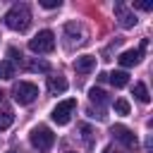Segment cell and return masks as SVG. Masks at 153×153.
I'll return each instance as SVG.
<instances>
[{
	"label": "cell",
	"mask_w": 153,
	"mask_h": 153,
	"mask_svg": "<svg viewBox=\"0 0 153 153\" xmlns=\"http://www.w3.org/2000/svg\"><path fill=\"white\" fill-rule=\"evenodd\" d=\"M88 98H91V103H96V105H105V103H108V93H105L103 88H96V86L88 91Z\"/></svg>",
	"instance_id": "obj_12"
},
{
	"label": "cell",
	"mask_w": 153,
	"mask_h": 153,
	"mask_svg": "<svg viewBox=\"0 0 153 153\" xmlns=\"http://www.w3.org/2000/svg\"><path fill=\"white\" fill-rule=\"evenodd\" d=\"M2 96H5V93H2V91H0V100H2Z\"/></svg>",
	"instance_id": "obj_21"
},
{
	"label": "cell",
	"mask_w": 153,
	"mask_h": 153,
	"mask_svg": "<svg viewBox=\"0 0 153 153\" xmlns=\"http://www.w3.org/2000/svg\"><path fill=\"white\" fill-rule=\"evenodd\" d=\"M134 98H136L139 103H143V105H146V103L151 100V96H148V88H146V84H136V86H134Z\"/></svg>",
	"instance_id": "obj_13"
},
{
	"label": "cell",
	"mask_w": 153,
	"mask_h": 153,
	"mask_svg": "<svg viewBox=\"0 0 153 153\" xmlns=\"http://www.w3.org/2000/svg\"><path fill=\"white\" fill-rule=\"evenodd\" d=\"M10 153H12V151H10Z\"/></svg>",
	"instance_id": "obj_22"
},
{
	"label": "cell",
	"mask_w": 153,
	"mask_h": 153,
	"mask_svg": "<svg viewBox=\"0 0 153 153\" xmlns=\"http://www.w3.org/2000/svg\"><path fill=\"white\" fill-rule=\"evenodd\" d=\"M74 108H76V100L74 98H67V100H62V103H57L55 108H53V122L55 124H67L69 120H72V115H74Z\"/></svg>",
	"instance_id": "obj_5"
},
{
	"label": "cell",
	"mask_w": 153,
	"mask_h": 153,
	"mask_svg": "<svg viewBox=\"0 0 153 153\" xmlns=\"http://www.w3.org/2000/svg\"><path fill=\"white\" fill-rule=\"evenodd\" d=\"M12 122H14V115H12L10 110H2V112H0V131H5Z\"/></svg>",
	"instance_id": "obj_16"
},
{
	"label": "cell",
	"mask_w": 153,
	"mask_h": 153,
	"mask_svg": "<svg viewBox=\"0 0 153 153\" xmlns=\"http://www.w3.org/2000/svg\"><path fill=\"white\" fill-rule=\"evenodd\" d=\"M29 139H31V146H33V148H38V151H50V148H53V143H55V134H53V131H50V127H45V124L33 127Z\"/></svg>",
	"instance_id": "obj_3"
},
{
	"label": "cell",
	"mask_w": 153,
	"mask_h": 153,
	"mask_svg": "<svg viewBox=\"0 0 153 153\" xmlns=\"http://www.w3.org/2000/svg\"><path fill=\"white\" fill-rule=\"evenodd\" d=\"M112 134H115V139L122 141L127 148H134V146H136V134H134L131 129H127L124 124H115V127H112Z\"/></svg>",
	"instance_id": "obj_6"
},
{
	"label": "cell",
	"mask_w": 153,
	"mask_h": 153,
	"mask_svg": "<svg viewBox=\"0 0 153 153\" xmlns=\"http://www.w3.org/2000/svg\"><path fill=\"white\" fill-rule=\"evenodd\" d=\"M74 69L81 72V74L93 72V69H96V57H93V55H81V57H76V60H74Z\"/></svg>",
	"instance_id": "obj_8"
},
{
	"label": "cell",
	"mask_w": 153,
	"mask_h": 153,
	"mask_svg": "<svg viewBox=\"0 0 153 153\" xmlns=\"http://www.w3.org/2000/svg\"><path fill=\"white\" fill-rule=\"evenodd\" d=\"M48 91L50 93H65L67 91V79L65 76H48Z\"/></svg>",
	"instance_id": "obj_10"
},
{
	"label": "cell",
	"mask_w": 153,
	"mask_h": 153,
	"mask_svg": "<svg viewBox=\"0 0 153 153\" xmlns=\"http://www.w3.org/2000/svg\"><path fill=\"white\" fill-rule=\"evenodd\" d=\"M7 55H10L14 62H22V53H19L17 48H10V50H7Z\"/></svg>",
	"instance_id": "obj_19"
},
{
	"label": "cell",
	"mask_w": 153,
	"mask_h": 153,
	"mask_svg": "<svg viewBox=\"0 0 153 153\" xmlns=\"http://www.w3.org/2000/svg\"><path fill=\"white\" fill-rule=\"evenodd\" d=\"M108 79H110V84H112V86H117V88H122V86H127V84H129V74H127L124 69H117V72L108 74Z\"/></svg>",
	"instance_id": "obj_11"
},
{
	"label": "cell",
	"mask_w": 153,
	"mask_h": 153,
	"mask_svg": "<svg viewBox=\"0 0 153 153\" xmlns=\"http://www.w3.org/2000/svg\"><path fill=\"white\" fill-rule=\"evenodd\" d=\"M115 112H117V115H129V103H127L124 98H117V100H115Z\"/></svg>",
	"instance_id": "obj_17"
},
{
	"label": "cell",
	"mask_w": 153,
	"mask_h": 153,
	"mask_svg": "<svg viewBox=\"0 0 153 153\" xmlns=\"http://www.w3.org/2000/svg\"><path fill=\"white\" fill-rule=\"evenodd\" d=\"M141 55H143V53L136 48V50H124V53H122L117 60H120V65H122V67H134V65H139Z\"/></svg>",
	"instance_id": "obj_9"
},
{
	"label": "cell",
	"mask_w": 153,
	"mask_h": 153,
	"mask_svg": "<svg viewBox=\"0 0 153 153\" xmlns=\"http://www.w3.org/2000/svg\"><path fill=\"white\" fill-rule=\"evenodd\" d=\"M12 96L19 105H29L38 98V86L31 84V81H19V84L12 86Z\"/></svg>",
	"instance_id": "obj_4"
},
{
	"label": "cell",
	"mask_w": 153,
	"mask_h": 153,
	"mask_svg": "<svg viewBox=\"0 0 153 153\" xmlns=\"http://www.w3.org/2000/svg\"><path fill=\"white\" fill-rule=\"evenodd\" d=\"M41 5L45 10H55V7H60V0H41Z\"/></svg>",
	"instance_id": "obj_18"
},
{
	"label": "cell",
	"mask_w": 153,
	"mask_h": 153,
	"mask_svg": "<svg viewBox=\"0 0 153 153\" xmlns=\"http://www.w3.org/2000/svg\"><path fill=\"white\" fill-rule=\"evenodd\" d=\"M26 69H31V72H48L50 65L43 62V60H29V62H26Z\"/></svg>",
	"instance_id": "obj_15"
},
{
	"label": "cell",
	"mask_w": 153,
	"mask_h": 153,
	"mask_svg": "<svg viewBox=\"0 0 153 153\" xmlns=\"http://www.w3.org/2000/svg\"><path fill=\"white\" fill-rule=\"evenodd\" d=\"M29 48H31V53H38V55H48V53H53V50H55V33L48 31V29L38 31V33L29 41Z\"/></svg>",
	"instance_id": "obj_2"
},
{
	"label": "cell",
	"mask_w": 153,
	"mask_h": 153,
	"mask_svg": "<svg viewBox=\"0 0 153 153\" xmlns=\"http://www.w3.org/2000/svg\"><path fill=\"white\" fill-rule=\"evenodd\" d=\"M115 14H117V19H120V24H122L124 29H131V26L136 24L134 12H129L124 2H115Z\"/></svg>",
	"instance_id": "obj_7"
},
{
	"label": "cell",
	"mask_w": 153,
	"mask_h": 153,
	"mask_svg": "<svg viewBox=\"0 0 153 153\" xmlns=\"http://www.w3.org/2000/svg\"><path fill=\"white\" fill-rule=\"evenodd\" d=\"M14 76V65L10 60H2L0 62V79H12Z\"/></svg>",
	"instance_id": "obj_14"
},
{
	"label": "cell",
	"mask_w": 153,
	"mask_h": 153,
	"mask_svg": "<svg viewBox=\"0 0 153 153\" xmlns=\"http://www.w3.org/2000/svg\"><path fill=\"white\" fill-rule=\"evenodd\" d=\"M5 24L12 31H26L31 26V10H29V5L22 2V5L10 7L7 14H5Z\"/></svg>",
	"instance_id": "obj_1"
},
{
	"label": "cell",
	"mask_w": 153,
	"mask_h": 153,
	"mask_svg": "<svg viewBox=\"0 0 153 153\" xmlns=\"http://www.w3.org/2000/svg\"><path fill=\"white\" fill-rule=\"evenodd\" d=\"M134 5H136L139 10H146V12H148V10H153V2H143V0H141V2H134Z\"/></svg>",
	"instance_id": "obj_20"
}]
</instances>
